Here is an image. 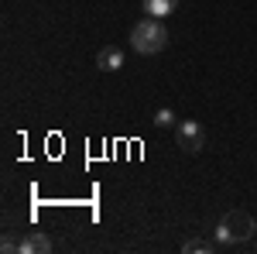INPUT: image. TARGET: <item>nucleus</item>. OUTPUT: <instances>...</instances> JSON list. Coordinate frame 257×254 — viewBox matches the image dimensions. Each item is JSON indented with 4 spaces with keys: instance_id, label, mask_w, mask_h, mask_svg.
Instances as JSON below:
<instances>
[{
    "instance_id": "nucleus-4",
    "label": "nucleus",
    "mask_w": 257,
    "mask_h": 254,
    "mask_svg": "<svg viewBox=\"0 0 257 254\" xmlns=\"http://www.w3.org/2000/svg\"><path fill=\"white\" fill-rule=\"evenodd\" d=\"M52 251V237L41 234V230H31L18 240V254H48Z\"/></svg>"
},
{
    "instance_id": "nucleus-7",
    "label": "nucleus",
    "mask_w": 257,
    "mask_h": 254,
    "mask_svg": "<svg viewBox=\"0 0 257 254\" xmlns=\"http://www.w3.org/2000/svg\"><path fill=\"white\" fill-rule=\"evenodd\" d=\"M213 244L209 240H185V254H209Z\"/></svg>"
},
{
    "instance_id": "nucleus-8",
    "label": "nucleus",
    "mask_w": 257,
    "mask_h": 254,
    "mask_svg": "<svg viewBox=\"0 0 257 254\" xmlns=\"http://www.w3.org/2000/svg\"><path fill=\"white\" fill-rule=\"evenodd\" d=\"M155 124H158V127H172V124H178L175 114H172V107H161L158 114H155Z\"/></svg>"
},
{
    "instance_id": "nucleus-6",
    "label": "nucleus",
    "mask_w": 257,
    "mask_h": 254,
    "mask_svg": "<svg viewBox=\"0 0 257 254\" xmlns=\"http://www.w3.org/2000/svg\"><path fill=\"white\" fill-rule=\"evenodd\" d=\"M178 4L182 0H141V7H144L148 18H168V14L178 11Z\"/></svg>"
},
{
    "instance_id": "nucleus-5",
    "label": "nucleus",
    "mask_w": 257,
    "mask_h": 254,
    "mask_svg": "<svg viewBox=\"0 0 257 254\" xmlns=\"http://www.w3.org/2000/svg\"><path fill=\"white\" fill-rule=\"evenodd\" d=\"M123 62H127V55H123V48H117V45H106V48L96 52V65L103 72H117V69H123Z\"/></svg>"
},
{
    "instance_id": "nucleus-9",
    "label": "nucleus",
    "mask_w": 257,
    "mask_h": 254,
    "mask_svg": "<svg viewBox=\"0 0 257 254\" xmlns=\"http://www.w3.org/2000/svg\"><path fill=\"white\" fill-rule=\"evenodd\" d=\"M0 251H18V240H14V237H4V240H0Z\"/></svg>"
},
{
    "instance_id": "nucleus-1",
    "label": "nucleus",
    "mask_w": 257,
    "mask_h": 254,
    "mask_svg": "<svg viewBox=\"0 0 257 254\" xmlns=\"http://www.w3.org/2000/svg\"><path fill=\"white\" fill-rule=\"evenodd\" d=\"M168 45V28L161 24V18H144L131 28V48L138 55H158Z\"/></svg>"
},
{
    "instance_id": "nucleus-2",
    "label": "nucleus",
    "mask_w": 257,
    "mask_h": 254,
    "mask_svg": "<svg viewBox=\"0 0 257 254\" xmlns=\"http://www.w3.org/2000/svg\"><path fill=\"white\" fill-rule=\"evenodd\" d=\"M254 234H257L254 216L243 213V210H230L216 227V240L223 244V247H240V244L254 240Z\"/></svg>"
},
{
    "instance_id": "nucleus-3",
    "label": "nucleus",
    "mask_w": 257,
    "mask_h": 254,
    "mask_svg": "<svg viewBox=\"0 0 257 254\" xmlns=\"http://www.w3.org/2000/svg\"><path fill=\"white\" fill-rule=\"evenodd\" d=\"M175 141H178L182 151L196 155V151H202V144H206V131H202L199 120H178L175 124Z\"/></svg>"
}]
</instances>
